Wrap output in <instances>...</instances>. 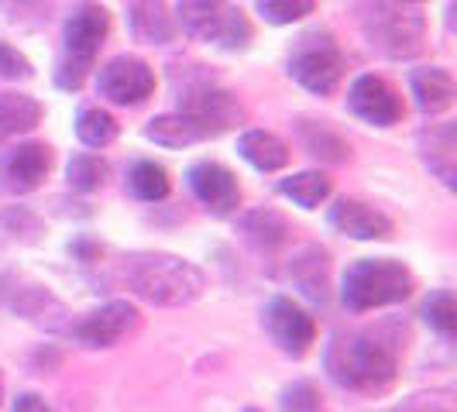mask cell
Listing matches in <instances>:
<instances>
[{
    "instance_id": "1",
    "label": "cell",
    "mask_w": 457,
    "mask_h": 412,
    "mask_svg": "<svg viewBox=\"0 0 457 412\" xmlns=\"http://www.w3.org/2000/svg\"><path fill=\"white\" fill-rule=\"evenodd\" d=\"M120 278L135 296L155 306H189L204 296L206 275L176 254H131L120 265Z\"/></svg>"
},
{
    "instance_id": "2",
    "label": "cell",
    "mask_w": 457,
    "mask_h": 412,
    "mask_svg": "<svg viewBox=\"0 0 457 412\" xmlns=\"http://www.w3.org/2000/svg\"><path fill=\"white\" fill-rule=\"evenodd\" d=\"M399 354L375 334H337L327 347V375L354 391H382L395 382Z\"/></svg>"
},
{
    "instance_id": "3",
    "label": "cell",
    "mask_w": 457,
    "mask_h": 412,
    "mask_svg": "<svg viewBox=\"0 0 457 412\" xmlns=\"http://www.w3.org/2000/svg\"><path fill=\"white\" fill-rule=\"evenodd\" d=\"M412 296V272L392 258H361L344 272L341 299L351 313H368Z\"/></svg>"
},
{
    "instance_id": "4",
    "label": "cell",
    "mask_w": 457,
    "mask_h": 412,
    "mask_svg": "<svg viewBox=\"0 0 457 412\" xmlns=\"http://www.w3.org/2000/svg\"><path fill=\"white\" fill-rule=\"evenodd\" d=\"M107 31H111V18L100 4H79L72 11V18L66 21V55H62L59 72H55V83L62 90H79L83 87Z\"/></svg>"
},
{
    "instance_id": "5",
    "label": "cell",
    "mask_w": 457,
    "mask_h": 412,
    "mask_svg": "<svg viewBox=\"0 0 457 412\" xmlns=\"http://www.w3.org/2000/svg\"><path fill=\"white\" fill-rule=\"evenodd\" d=\"M289 76L296 79L303 90L327 96V93L337 90L344 76V55L337 52V45L327 38V35H306L299 38L296 52L289 59Z\"/></svg>"
},
{
    "instance_id": "6",
    "label": "cell",
    "mask_w": 457,
    "mask_h": 412,
    "mask_svg": "<svg viewBox=\"0 0 457 412\" xmlns=\"http://www.w3.org/2000/svg\"><path fill=\"white\" fill-rule=\"evenodd\" d=\"M179 114L189 117L206 137L224 135L230 128L245 124V107L237 103V96H230L220 87H196L179 96Z\"/></svg>"
},
{
    "instance_id": "7",
    "label": "cell",
    "mask_w": 457,
    "mask_h": 412,
    "mask_svg": "<svg viewBox=\"0 0 457 412\" xmlns=\"http://www.w3.org/2000/svg\"><path fill=\"white\" fill-rule=\"evenodd\" d=\"M368 38L392 59H410L423 48V18L399 7H378V14L368 18Z\"/></svg>"
},
{
    "instance_id": "8",
    "label": "cell",
    "mask_w": 457,
    "mask_h": 412,
    "mask_svg": "<svg viewBox=\"0 0 457 412\" xmlns=\"http://www.w3.org/2000/svg\"><path fill=\"white\" fill-rule=\"evenodd\" d=\"M96 87L111 103L135 107V103H145L155 93V72L148 62H141L135 55H120V59H111L100 69Z\"/></svg>"
},
{
    "instance_id": "9",
    "label": "cell",
    "mask_w": 457,
    "mask_h": 412,
    "mask_svg": "<svg viewBox=\"0 0 457 412\" xmlns=\"http://www.w3.org/2000/svg\"><path fill=\"white\" fill-rule=\"evenodd\" d=\"M347 107L351 114L361 117L365 124H375V128H392L403 120V100L399 93L392 90L382 76H358L347 90Z\"/></svg>"
},
{
    "instance_id": "10",
    "label": "cell",
    "mask_w": 457,
    "mask_h": 412,
    "mask_svg": "<svg viewBox=\"0 0 457 412\" xmlns=\"http://www.w3.org/2000/svg\"><path fill=\"white\" fill-rule=\"evenodd\" d=\"M137 326V309L124 299H114L100 309L87 313L79 323L69 326V334L87 347H114L117 341H124Z\"/></svg>"
},
{
    "instance_id": "11",
    "label": "cell",
    "mask_w": 457,
    "mask_h": 412,
    "mask_svg": "<svg viewBox=\"0 0 457 412\" xmlns=\"http://www.w3.org/2000/svg\"><path fill=\"white\" fill-rule=\"evenodd\" d=\"M265 330L278 343V350L303 358L310 350V343L317 341V323L299 309L293 299H272L265 309Z\"/></svg>"
},
{
    "instance_id": "12",
    "label": "cell",
    "mask_w": 457,
    "mask_h": 412,
    "mask_svg": "<svg viewBox=\"0 0 457 412\" xmlns=\"http://www.w3.org/2000/svg\"><path fill=\"white\" fill-rule=\"evenodd\" d=\"M189 189L213 217H228L241 206V185L234 179V172L217 165V161H200L189 169Z\"/></svg>"
},
{
    "instance_id": "13",
    "label": "cell",
    "mask_w": 457,
    "mask_h": 412,
    "mask_svg": "<svg viewBox=\"0 0 457 412\" xmlns=\"http://www.w3.org/2000/svg\"><path fill=\"white\" fill-rule=\"evenodd\" d=\"M48 165H52V155H48L46 144H35V141L18 144L0 159V189L11 196H24V193L42 185V179L48 176Z\"/></svg>"
},
{
    "instance_id": "14",
    "label": "cell",
    "mask_w": 457,
    "mask_h": 412,
    "mask_svg": "<svg viewBox=\"0 0 457 412\" xmlns=\"http://www.w3.org/2000/svg\"><path fill=\"white\" fill-rule=\"evenodd\" d=\"M330 227L341 230L344 237L354 241H386L392 237V220L378 213L375 206L358 203V200H341L330 206Z\"/></svg>"
},
{
    "instance_id": "15",
    "label": "cell",
    "mask_w": 457,
    "mask_h": 412,
    "mask_svg": "<svg viewBox=\"0 0 457 412\" xmlns=\"http://www.w3.org/2000/svg\"><path fill=\"white\" fill-rule=\"evenodd\" d=\"M410 87H412V96H416V107L423 111V114H444L451 103H454L457 96V87H454V76L447 72V69L440 66H430V69H416L410 76Z\"/></svg>"
},
{
    "instance_id": "16",
    "label": "cell",
    "mask_w": 457,
    "mask_h": 412,
    "mask_svg": "<svg viewBox=\"0 0 457 412\" xmlns=\"http://www.w3.org/2000/svg\"><path fill=\"white\" fill-rule=\"evenodd\" d=\"M128 28L145 45H165L176 38V24L169 18L162 0H131L128 7Z\"/></svg>"
},
{
    "instance_id": "17",
    "label": "cell",
    "mask_w": 457,
    "mask_h": 412,
    "mask_svg": "<svg viewBox=\"0 0 457 412\" xmlns=\"http://www.w3.org/2000/svg\"><path fill=\"white\" fill-rule=\"evenodd\" d=\"M38 124H42V103L35 96H21V93L0 96V148L18 135H28Z\"/></svg>"
},
{
    "instance_id": "18",
    "label": "cell",
    "mask_w": 457,
    "mask_h": 412,
    "mask_svg": "<svg viewBox=\"0 0 457 412\" xmlns=\"http://www.w3.org/2000/svg\"><path fill=\"white\" fill-rule=\"evenodd\" d=\"M237 152L258 172H278L289 161V144L272 131H245L237 141Z\"/></svg>"
},
{
    "instance_id": "19",
    "label": "cell",
    "mask_w": 457,
    "mask_h": 412,
    "mask_svg": "<svg viewBox=\"0 0 457 412\" xmlns=\"http://www.w3.org/2000/svg\"><path fill=\"white\" fill-rule=\"evenodd\" d=\"M420 144H423V159L434 169L436 176L444 179V185L454 189V128L444 124V128H430L420 135Z\"/></svg>"
},
{
    "instance_id": "20",
    "label": "cell",
    "mask_w": 457,
    "mask_h": 412,
    "mask_svg": "<svg viewBox=\"0 0 457 412\" xmlns=\"http://www.w3.org/2000/svg\"><path fill=\"white\" fill-rule=\"evenodd\" d=\"M145 137L148 141H155L162 148H186V144H196V141H204V131L183 114H162V117H152L148 120V128H145Z\"/></svg>"
},
{
    "instance_id": "21",
    "label": "cell",
    "mask_w": 457,
    "mask_h": 412,
    "mask_svg": "<svg viewBox=\"0 0 457 412\" xmlns=\"http://www.w3.org/2000/svg\"><path fill=\"white\" fill-rule=\"evenodd\" d=\"M241 234L252 241L254 248L272 251V248H278V244L289 237V224H286L275 210H252V213L241 220Z\"/></svg>"
},
{
    "instance_id": "22",
    "label": "cell",
    "mask_w": 457,
    "mask_h": 412,
    "mask_svg": "<svg viewBox=\"0 0 457 412\" xmlns=\"http://www.w3.org/2000/svg\"><path fill=\"white\" fill-rule=\"evenodd\" d=\"M330 189L334 185H330V179L323 172H296V176H289V179L278 183V193L289 196L303 210H317L330 196Z\"/></svg>"
},
{
    "instance_id": "23",
    "label": "cell",
    "mask_w": 457,
    "mask_h": 412,
    "mask_svg": "<svg viewBox=\"0 0 457 412\" xmlns=\"http://www.w3.org/2000/svg\"><path fill=\"white\" fill-rule=\"evenodd\" d=\"M230 4L228 0H183L179 4V24L193 38H210V31L217 28V21L224 18Z\"/></svg>"
},
{
    "instance_id": "24",
    "label": "cell",
    "mask_w": 457,
    "mask_h": 412,
    "mask_svg": "<svg viewBox=\"0 0 457 412\" xmlns=\"http://www.w3.org/2000/svg\"><path fill=\"white\" fill-rule=\"evenodd\" d=\"M299 135H303V144H306V152H310L313 159L330 161V165H341V161L351 159V148H347L334 131H327L323 124H306V120H303Z\"/></svg>"
},
{
    "instance_id": "25",
    "label": "cell",
    "mask_w": 457,
    "mask_h": 412,
    "mask_svg": "<svg viewBox=\"0 0 457 412\" xmlns=\"http://www.w3.org/2000/svg\"><path fill=\"white\" fill-rule=\"evenodd\" d=\"M128 185H131V193L137 200L159 203V200L169 196V172L155 161H137L135 169L128 172Z\"/></svg>"
},
{
    "instance_id": "26",
    "label": "cell",
    "mask_w": 457,
    "mask_h": 412,
    "mask_svg": "<svg viewBox=\"0 0 457 412\" xmlns=\"http://www.w3.org/2000/svg\"><path fill=\"white\" fill-rule=\"evenodd\" d=\"M76 137L87 144V148H107L117 137V120L100 107H90L76 117Z\"/></svg>"
},
{
    "instance_id": "27",
    "label": "cell",
    "mask_w": 457,
    "mask_h": 412,
    "mask_svg": "<svg viewBox=\"0 0 457 412\" xmlns=\"http://www.w3.org/2000/svg\"><path fill=\"white\" fill-rule=\"evenodd\" d=\"M206 42L228 48V52H245L248 42H252V24H248V18H245L237 7H228V11H224V18L217 21V28L210 31V38H206Z\"/></svg>"
},
{
    "instance_id": "28",
    "label": "cell",
    "mask_w": 457,
    "mask_h": 412,
    "mask_svg": "<svg viewBox=\"0 0 457 412\" xmlns=\"http://www.w3.org/2000/svg\"><path fill=\"white\" fill-rule=\"evenodd\" d=\"M66 179L72 189L93 193V189H100V185L107 183V161L100 159V155H90V152H79V155L69 159Z\"/></svg>"
},
{
    "instance_id": "29",
    "label": "cell",
    "mask_w": 457,
    "mask_h": 412,
    "mask_svg": "<svg viewBox=\"0 0 457 412\" xmlns=\"http://www.w3.org/2000/svg\"><path fill=\"white\" fill-rule=\"evenodd\" d=\"M317 0H258V11L269 24H293L313 14Z\"/></svg>"
},
{
    "instance_id": "30",
    "label": "cell",
    "mask_w": 457,
    "mask_h": 412,
    "mask_svg": "<svg viewBox=\"0 0 457 412\" xmlns=\"http://www.w3.org/2000/svg\"><path fill=\"white\" fill-rule=\"evenodd\" d=\"M423 317L427 323L440 330V334H454L457 330V302L451 293H434V296L427 299V306H423Z\"/></svg>"
},
{
    "instance_id": "31",
    "label": "cell",
    "mask_w": 457,
    "mask_h": 412,
    "mask_svg": "<svg viewBox=\"0 0 457 412\" xmlns=\"http://www.w3.org/2000/svg\"><path fill=\"white\" fill-rule=\"evenodd\" d=\"M282 412H320L323 402H320V391L313 389L310 382H296V385H289V389L282 391Z\"/></svg>"
},
{
    "instance_id": "32",
    "label": "cell",
    "mask_w": 457,
    "mask_h": 412,
    "mask_svg": "<svg viewBox=\"0 0 457 412\" xmlns=\"http://www.w3.org/2000/svg\"><path fill=\"white\" fill-rule=\"evenodd\" d=\"M28 76H31V62L18 48L0 42V79H28Z\"/></svg>"
},
{
    "instance_id": "33",
    "label": "cell",
    "mask_w": 457,
    "mask_h": 412,
    "mask_svg": "<svg viewBox=\"0 0 457 412\" xmlns=\"http://www.w3.org/2000/svg\"><path fill=\"white\" fill-rule=\"evenodd\" d=\"M14 412H52L48 409V402L42 395H35V391H24L14 399Z\"/></svg>"
},
{
    "instance_id": "34",
    "label": "cell",
    "mask_w": 457,
    "mask_h": 412,
    "mask_svg": "<svg viewBox=\"0 0 457 412\" xmlns=\"http://www.w3.org/2000/svg\"><path fill=\"white\" fill-rule=\"evenodd\" d=\"M403 4H423V0H403Z\"/></svg>"
},
{
    "instance_id": "35",
    "label": "cell",
    "mask_w": 457,
    "mask_h": 412,
    "mask_svg": "<svg viewBox=\"0 0 457 412\" xmlns=\"http://www.w3.org/2000/svg\"><path fill=\"white\" fill-rule=\"evenodd\" d=\"M0 399H4V378H0Z\"/></svg>"
},
{
    "instance_id": "36",
    "label": "cell",
    "mask_w": 457,
    "mask_h": 412,
    "mask_svg": "<svg viewBox=\"0 0 457 412\" xmlns=\"http://www.w3.org/2000/svg\"><path fill=\"white\" fill-rule=\"evenodd\" d=\"M245 412H262V409H245Z\"/></svg>"
}]
</instances>
